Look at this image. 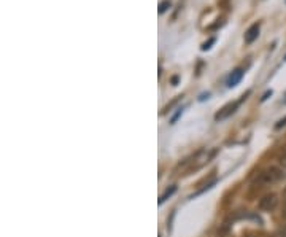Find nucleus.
I'll return each instance as SVG.
<instances>
[{"instance_id": "1", "label": "nucleus", "mask_w": 286, "mask_h": 237, "mask_svg": "<svg viewBox=\"0 0 286 237\" xmlns=\"http://www.w3.org/2000/svg\"><path fill=\"white\" fill-rule=\"evenodd\" d=\"M216 154V150H210V148H202V150H199L197 153H194L191 158L185 160L183 162L180 164V170L183 172L185 175L191 174V172H196L199 169H202L204 166L209 164Z\"/></svg>"}, {"instance_id": "2", "label": "nucleus", "mask_w": 286, "mask_h": 237, "mask_svg": "<svg viewBox=\"0 0 286 237\" xmlns=\"http://www.w3.org/2000/svg\"><path fill=\"white\" fill-rule=\"evenodd\" d=\"M247 96H250V91H248L247 94L242 96V98H240L239 100H236V102H229L228 105H224V107H223V108H221V110H220V112L215 115V120H216V121H223V120L229 118L231 115H234V113L237 112V108L240 107V104L247 99Z\"/></svg>"}, {"instance_id": "3", "label": "nucleus", "mask_w": 286, "mask_h": 237, "mask_svg": "<svg viewBox=\"0 0 286 237\" xmlns=\"http://www.w3.org/2000/svg\"><path fill=\"white\" fill-rule=\"evenodd\" d=\"M282 177H283V172L280 169L271 168L261 172V175H259V183H263V185H272V183L282 180Z\"/></svg>"}, {"instance_id": "4", "label": "nucleus", "mask_w": 286, "mask_h": 237, "mask_svg": "<svg viewBox=\"0 0 286 237\" xmlns=\"http://www.w3.org/2000/svg\"><path fill=\"white\" fill-rule=\"evenodd\" d=\"M277 204H279V199H277L275 194H267L259 200V207H261L263 210H267V212L274 210L277 207Z\"/></svg>"}, {"instance_id": "5", "label": "nucleus", "mask_w": 286, "mask_h": 237, "mask_svg": "<svg viewBox=\"0 0 286 237\" xmlns=\"http://www.w3.org/2000/svg\"><path fill=\"white\" fill-rule=\"evenodd\" d=\"M259 30H261V22H255L253 26H250L248 30L245 32V43H253L259 37Z\"/></svg>"}, {"instance_id": "6", "label": "nucleus", "mask_w": 286, "mask_h": 237, "mask_svg": "<svg viewBox=\"0 0 286 237\" xmlns=\"http://www.w3.org/2000/svg\"><path fill=\"white\" fill-rule=\"evenodd\" d=\"M244 68H236L234 72L228 76V82H226V84L229 86V88H234V86H237L240 82H242V78H244Z\"/></svg>"}, {"instance_id": "7", "label": "nucleus", "mask_w": 286, "mask_h": 237, "mask_svg": "<svg viewBox=\"0 0 286 237\" xmlns=\"http://www.w3.org/2000/svg\"><path fill=\"white\" fill-rule=\"evenodd\" d=\"M172 6V0H162L159 4V14H164Z\"/></svg>"}, {"instance_id": "8", "label": "nucleus", "mask_w": 286, "mask_h": 237, "mask_svg": "<svg viewBox=\"0 0 286 237\" xmlns=\"http://www.w3.org/2000/svg\"><path fill=\"white\" fill-rule=\"evenodd\" d=\"M175 190H177V186H170L166 192H164V194L161 196V199H159V204H162L164 200H167V198H170L173 192H175Z\"/></svg>"}, {"instance_id": "9", "label": "nucleus", "mask_w": 286, "mask_h": 237, "mask_svg": "<svg viewBox=\"0 0 286 237\" xmlns=\"http://www.w3.org/2000/svg\"><path fill=\"white\" fill-rule=\"evenodd\" d=\"M216 42V38L215 37H212V38H209V40H207L205 43H202V46H201V50L202 51H207V50H210L212 48V45H213V43Z\"/></svg>"}, {"instance_id": "10", "label": "nucleus", "mask_w": 286, "mask_h": 237, "mask_svg": "<svg viewBox=\"0 0 286 237\" xmlns=\"http://www.w3.org/2000/svg\"><path fill=\"white\" fill-rule=\"evenodd\" d=\"M280 164L283 166V168H286V152L282 154V158H280Z\"/></svg>"}, {"instance_id": "11", "label": "nucleus", "mask_w": 286, "mask_h": 237, "mask_svg": "<svg viewBox=\"0 0 286 237\" xmlns=\"http://www.w3.org/2000/svg\"><path fill=\"white\" fill-rule=\"evenodd\" d=\"M181 112H183V110H181V108H178V112L175 113V116H173V118H172V122H175V121L178 120V116L181 115Z\"/></svg>"}, {"instance_id": "12", "label": "nucleus", "mask_w": 286, "mask_h": 237, "mask_svg": "<svg viewBox=\"0 0 286 237\" xmlns=\"http://www.w3.org/2000/svg\"><path fill=\"white\" fill-rule=\"evenodd\" d=\"M282 126H286V118H285V120H280V121H279V124H277L275 128H277V129H280Z\"/></svg>"}, {"instance_id": "13", "label": "nucleus", "mask_w": 286, "mask_h": 237, "mask_svg": "<svg viewBox=\"0 0 286 237\" xmlns=\"http://www.w3.org/2000/svg\"><path fill=\"white\" fill-rule=\"evenodd\" d=\"M280 237H286V226H283L280 230Z\"/></svg>"}, {"instance_id": "14", "label": "nucleus", "mask_w": 286, "mask_h": 237, "mask_svg": "<svg viewBox=\"0 0 286 237\" xmlns=\"http://www.w3.org/2000/svg\"><path fill=\"white\" fill-rule=\"evenodd\" d=\"M269 96H272V91H267V92H266V94L263 96V100H266V99L269 98Z\"/></svg>"}, {"instance_id": "15", "label": "nucleus", "mask_w": 286, "mask_h": 237, "mask_svg": "<svg viewBox=\"0 0 286 237\" xmlns=\"http://www.w3.org/2000/svg\"><path fill=\"white\" fill-rule=\"evenodd\" d=\"M172 83H173V86H177V83H178V76H173V78H172Z\"/></svg>"}, {"instance_id": "16", "label": "nucleus", "mask_w": 286, "mask_h": 237, "mask_svg": "<svg viewBox=\"0 0 286 237\" xmlns=\"http://www.w3.org/2000/svg\"><path fill=\"white\" fill-rule=\"evenodd\" d=\"M283 216H285V220H286V206H285V208H283Z\"/></svg>"}, {"instance_id": "17", "label": "nucleus", "mask_w": 286, "mask_h": 237, "mask_svg": "<svg viewBox=\"0 0 286 237\" xmlns=\"http://www.w3.org/2000/svg\"><path fill=\"white\" fill-rule=\"evenodd\" d=\"M285 196H286V190H285Z\"/></svg>"}]
</instances>
